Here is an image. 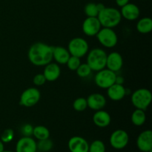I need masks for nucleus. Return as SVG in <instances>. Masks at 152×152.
<instances>
[{"label":"nucleus","instance_id":"nucleus-30","mask_svg":"<svg viewBox=\"0 0 152 152\" xmlns=\"http://www.w3.org/2000/svg\"><path fill=\"white\" fill-rule=\"evenodd\" d=\"M13 138H14V132L11 129H5L1 135V140L4 143H8L11 142Z\"/></svg>","mask_w":152,"mask_h":152},{"label":"nucleus","instance_id":"nucleus-2","mask_svg":"<svg viewBox=\"0 0 152 152\" xmlns=\"http://www.w3.org/2000/svg\"><path fill=\"white\" fill-rule=\"evenodd\" d=\"M98 19L103 28H113L120 23L122 16L120 11L115 7H106L99 12Z\"/></svg>","mask_w":152,"mask_h":152},{"label":"nucleus","instance_id":"nucleus-17","mask_svg":"<svg viewBox=\"0 0 152 152\" xmlns=\"http://www.w3.org/2000/svg\"><path fill=\"white\" fill-rule=\"evenodd\" d=\"M107 94L113 101H120L126 95V89L121 84L114 83L107 88Z\"/></svg>","mask_w":152,"mask_h":152},{"label":"nucleus","instance_id":"nucleus-29","mask_svg":"<svg viewBox=\"0 0 152 152\" xmlns=\"http://www.w3.org/2000/svg\"><path fill=\"white\" fill-rule=\"evenodd\" d=\"M80 64H81V60H80V58L77 57V56H71L68 59V60L67 61L66 65L68 66V68H69L71 71H76V70L78 68V67L80 66Z\"/></svg>","mask_w":152,"mask_h":152},{"label":"nucleus","instance_id":"nucleus-7","mask_svg":"<svg viewBox=\"0 0 152 152\" xmlns=\"http://www.w3.org/2000/svg\"><path fill=\"white\" fill-rule=\"evenodd\" d=\"M96 36L99 42L102 46L108 48H112L115 47L118 42V37L112 28H101Z\"/></svg>","mask_w":152,"mask_h":152},{"label":"nucleus","instance_id":"nucleus-22","mask_svg":"<svg viewBox=\"0 0 152 152\" xmlns=\"http://www.w3.org/2000/svg\"><path fill=\"white\" fill-rule=\"evenodd\" d=\"M131 120H132V123L134 126H142L146 120V114H145V111L136 108V110H134L132 113Z\"/></svg>","mask_w":152,"mask_h":152},{"label":"nucleus","instance_id":"nucleus-20","mask_svg":"<svg viewBox=\"0 0 152 152\" xmlns=\"http://www.w3.org/2000/svg\"><path fill=\"white\" fill-rule=\"evenodd\" d=\"M52 49H53V59H54V60L58 64H61V65L66 64L67 61L71 56L68 49L61 47V46L52 47Z\"/></svg>","mask_w":152,"mask_h":152},{"label":"nucleus","instance_id":"nucleus-23","mask_svg":"<svg viewBox=\"0 0 152 152\" xmlns=\"http://www.w3.org/2000/svg\"><path fill=\"white\" fill-rule=\"evenodd\" d=\"M33 135L38 140H42L48 139L50 137V132L45 126H37L34 128Z\"/></svg>","mask_w":152,"mask_h":152},{"label":"nucleus","instance_id":"nucleus-16","mask_svg":"<svg viewBox=\"0 0 152 152\" xmlns=\"http://www.w3.org/2000/svg\"><path fill=\"white\" fill-rule=\"evenodd\" d=\"M88 107L94 111L102 110L106 105V99L102 94L99 93L91 94L86 99Z\"/></svg>","mask_w":152,"mask_h":152},{"label":"nucleus","instance_id":"nucleus-35","mask_svg":"<svg viewBox=\"0 0 152 152\" xmlns=\"http://www.w3.org/2000/svg\"><path fill=\"white\" fill-rule=\"evenodd\" d=\"M96 6H97V9L99 10V12L101 11L102 9L105 8V5L102 3H98V4H96Z\"/></svg>","mask_w":152,"mask_h":152},{"label":"nucleus","instance_id":"nucleus-14","mask_svg":"<svg viewBox=\"0 0 152 152\" xmlns=\"http://www.w3.org/2000/svg\"><path fill=\"white\" fill-rule=\"evenodd\" d=\"M123 59L118 52H111L108 55H107L106 59V67L108 69L117 72L120 71L123 68Z\"/></svg>","mask_w":152,"mask_h":152},{"label":"nucleus","instance_id":"nucleus-33","mask_svg":"<svg viewBox=\"0 0 152 152\" xmlns=\"http://www.w3.org/2000/svg\"><path fill=\"white\" fill-rule=\"evenodd\" d=\"M129 1H130V0H115L116 4H117V5L120 7H122L123 6H124V5H126V4H128V3L129 2Z\"/></svg>","mask_w":152,"mask_h":152},{"label":"nucleus","instance_id":"nucleus-13","mask_svg":"<svg viewBox=\"0 0 152 152\" xmlns=\"http://www.w3.org/2000/svg\"><path fill=\"white\" fill-rule=\"evenodd\" d=\"M37 142L31 137H22L16 142V152H37Z\"/></svg>","mask_w":152,"mask_h":152},{"label":"nucleus","instance_id":"nucleus-21","mask_svg":"<svg viewBox=\"0 0 152 152\" xmlns=\"http://www.w3.org/2000/svg\"><path fill=\"white\" fill-rule=\"evenodd\" d=\"M137 30L142 34H147L152 31V19L149 17H144L137 23Z\"/></svg>","mask_w":152,"mask_h":152},{"label":"nucleus","instance_id":"nucleus-34","mask_svg":"<svg viewBox=\"0 0 152 152\" xmlns=\"http://www.w3.org/2000/svg\"><path fill=\"white\" fill-rule=\"evenodd\" d=\"M123 82H124V79H123V77H121V76H117V77H116L115 83H117V84L123 85Z\"/></svg>","mask_w":152,"mask_h":152},{"label":"nucleus","instance_id":"nucleus-27","mask_svg":"<svg viewBox=\"0 0 152 152\" xmlns=\"http://www.w3.org/2000/svg\"><path fill=\"white\" fill-rule=\"evenodd\" d=\"M88 152H105V145L102 141L96 140L89 145Z\"/></svg>","mask_w":152,"mask_h":152},{"label":"nucleus","instance_id":"nucleus-12","mask_svg":"<svg viewBox=\"0 0 152 152\" xmlns=\"http://www.w3.org/2000/svg\"><path fill=\"white\" fill-rule=\"evenodd\" d=\"M68 146L71 152H88V142L80 136L72 137L68 141Z\"/></svg>","mask_w":152,"mask_h":152},{"label":"nucleus","instance_id":"nucleus-25","mask_svg":"<svg viewBox=\"0 0 152 152\" xmlns=\"http://www.w3.org/2000/svg\"><path fill=\"white\" fill-rule=\"evenodd\" d=\"M85 13L88 17H97L99 10L97 9L96 4L93 2L88 3L84 8Z\"/></svg>","mask_w":152,"mask_h":152},{"label":"nucleus","instance_id":"nucleus-11","mask_svg":"<svg viewBox=\"0 0 152 152\" xmlns=\"http://www.w3.org/2000/svg\"><path fill=\"white\" fill-rule=\"evenodd\" d=\"M137 146L140 151H151L152 132L145 130L141 132L137 139Z\"/></svg>","mask_w":152,"mask_h":152},{"label":"nucleus","instance_id":"nucleus-32","mask_svg":"<svg viewBox=\"0 0 152 152\" xmlns=\"http://www.w3.org/2000/svg\"><path fill=\"white\" fill-rule=\"evenodd\" d=\"M46 81H47V80H46L45 77L43 75V74H37V75L34 76V79H33L34 84L37 86H43V85L46 83Z\"/></svg>","mask_w":152,"mask_h":152},{"label":"nucleus","instance_id":"nucleus-3","mask_svg":"<svg viewBox=\"0 0 152 152\" xmlns=\"http://www.w3.org/2000/svg\"><path fill=\"white\" fill-rule=\"evenodd\" d=\"M107 53L103 49L94 48L88 52L87 56V64L91 71H99L106 67Z\"/></svg>","mask_w":152,"mask_h":152},{"label":"nucleus","instance_id":"nucleus-15","mask_svg":"<svg viewBox=\"0 0 152 152\" xmlns=\"http://www.w3.org/2000/svg\"><path fill=\"white\" fill-rule=\"evenodd\" d=\"M122 17L129 21H134L138 19L140 15V10L137 4L133 3H128L121 7L120 10Z\"/></svg>","mask_w":152,"mask_h":152},{"label":"nucleus","instance_id":"nucleus-1","mask_svg":"<svg viewBox=\"0 0 152 152\" xmlns=\"http://www.w3.org/2000/svg\"><path fill=\"white\" fill-rule=\"evenodd\" d=\"M28 56L34 65L45 66L53 59V49L51 46L45 43H34L30 47Z\"/></svg>","mask_w":152,"mask_h":152},{"label":"nucleus","instance_id":"nucleus-4","mask_svg":"<svg viewBox=\"0 0 152 152\" xmlns=\"http://www.w3.org/2000/svg\"><path fill=\"white\" fill-rule=\"evenodd\" d=\"M131 100L135 108L145 111L151 102L152 94L147 88L137 89L132 93Z\"/></svg>","mask_w":152,"mask_h":152},{"label":"nucleus","instance_id":"nucleus-24","mask_svg":"<svg viewBox=\"0 0 152 152\" xmlns=\"http://www.w3.org/2000/svg\"><path fill=\"white\" fill-rule=\"evenodd\" d=\"M53 142L50 140L45 139L39 140L38 142H37V150L40 151L41 152H48L52 149L53 148Z\"/></svg>","mask_w":152,"mask_h":152},{"label":"nucleus","instance_id":"nucleus-31","mask_svg":"<svg viewBox=\"0 0 152 152\" xmlns=\"http://www.w3.org/2000/svg\"><path fill=\"white\" fill-rule=\"evenodd\" d=\"M34 127L31 124H25L21 128V133L23 134V137H31L33 135Z\"/></svg>","mask_w":152,"mask_h":152},{"label":"nucleus","instance_id":"nucleus-38","mask_svg":"<svg viewBox=\"0 0 152 152\" xmlns=\"http://www.w3.org/2000/svg\"><path fill=\"white\" fill-rule=\"evenodd\" d=\"M142 152H151V151H142Z\"/></svg>","mask_w":152,"mask_h":152},{"label":"nucleus","instance_id":"nucleus-18","mask_svg":"<svg viewBox=\"0 0 152 152\" xmlns=\"http://www.w3.org/2000/svg\"><path fill=\"white\" fill-rule=\"evenodd\" d=\"M93 122L97 127L105 128L109 126L111 123V115L104 110H99L94 114Z\"/></svg>","mask_w":152,"mask_h":152},{"label":"nucleus","instance_id":"nucleus-8","mask_svg":"<svg viewBox=\"0 0 152 152\" xmlns=\"http://www.w3.org/2000/svg\"><path fill=\"white\" fill-rule=\"evenodd\" d=\"M41 93L36 88H29L22 93L20 96V105L31 108L37 105L40 100Z\"/></svg>","mask_w":152,"mask_h":152},{"label":"nucleus","instance_id":"nucleus-9","mask_svg":"<svg viewBox=\"0 0 152 152\" xmlns=\"http://www.w3.org/2000/svg\"><path fill=\"white\" fill-rule=\"evenodd\" d=\"M129 136L126 131L117 129L111 134L110 137V144L114 148L121 150L126 148L129 144Z\"/></svg>","mask_w":152,"mask_h":152},{"label":"nucleus","instance_id":"nucleus-5","mask_svg":"<svg viewBox=\"0 0 152 152\" xmlns=\"http://www.w3.org/2000/svg\"><path fill=\"white\" fill-rule=\"evenodd\" d=\"M117 74L115 72L108 69L104 68L97 71L94 77L95 84L99 88L102 89H107L115 83Z\"/></svg>","mask_w":152,"mask_h":152},{"label":"nucleus","instance_id":"nucleus-19","mask_svg":"<svg viewBox=\"0 0 152 152\" xmlns=\"http://www.w3.org/2000/svg\"><path fill=\"white\" fill-rule=\"evenodd\" d=\"M61 74V70L59 65L56 63L50 62L45 66L43 75L46 80L49 82H53L57 80Z\"/></svg>","mask_w":152,"mask_h":152},{"label":"nucleus","instance_id":"nucleus-6","mask_svg":"<svg viewBox=\"0 0 152 152\" xmlns=\"http://www.w3.org/2000/svg\"><path fill=\"white\" fill-rule=\"evenodd\" d=\"M88 43L85 39L81 37H76L72 39L68 43V50L71 56L82 58L88 52Z\"/></svg>","mask_w":152,"mask_h":152},{"label":"nucleus","instance_id":"nucleus-28","mask_svg":"<svg viewBox=\"0 0 152 152\" xmlns=\"http://www.w3.org/2000/svg\"><path fill=\"white\" fill-rule=\"evenodd\" d=\"M77 74L81 78H86L91 74V69L89 67V65L87 63L80 64V66L78 67L77 70Z\"/></svg>","mask_w":152,"mask_h":152},{"label":"nucleus","instance_id":"nucleus-10","mask_svg":"<svg viewBox=\"0 0 152 152\" xmlns=\"http://www.w3.org/2000/svg\"><path fill=\"white\" fill-rule=\"evenodd\" d=\"M102 28L97 17H87L83 23V31L88 37H94Z\"/></svg>","mask_w":152,"mask_h":152},{"label":"nucleus","instance_id":"nucleus-37","mask_svg":"<svg viewBox=\"0 0 152 152\" xmlns=\"http://www.w3.org/2000/svg\"><path fill=\"white\" fill-rule=\"evenodd\" d=\"M2 152H13V151H5V150H4Z\"/></svg>","mask_w":152,"mask_h":152},{"label":"nucleus","instance_id":"nucleus-26","mask_svg":"<svg viewBox=\"0 0 152 152\" xmlns=\"http://www.w3.org/2000/svg\"><path fill=\"white\" fill-rule=\"evenodd\" d=\"M88 104L87 100L84 97H79L76 99L73 102V108L75 111L78 112H82L84 111L87 108Z\"/></svg>","mask_w":152,"mask_h":152},{"label":"nucleus","instance_id":"nucleus-36","mask_svg":"<svg viewBox=\"0 0 152 152\" xmlns=\"http://www.w3.org/2000/svg\"><path fill=\"white\" fill-rule=\"evenodd\" d=\"M4 150V142L0 140V152H2Z\"/></svg>","mask_w":152,"mask_h":152}]
</instances>
